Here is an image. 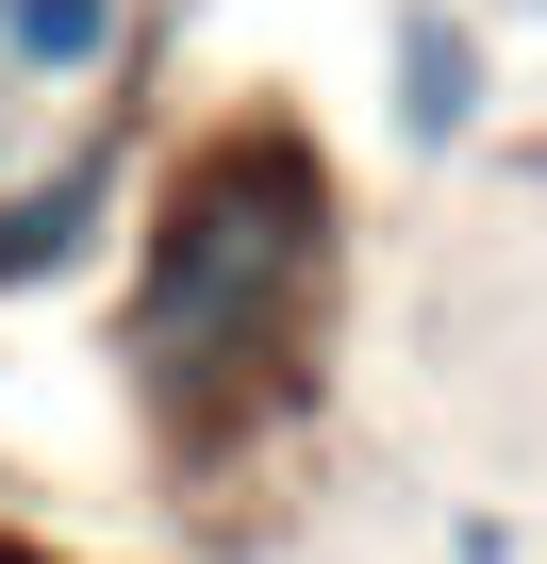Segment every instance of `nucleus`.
<instances>
[{
  "label": "nucleus",
  "mask_w": 547,
  "mask_h": 564,
  "mask_svg": "<svg viewBox=\"0 0 547 564\" xmlns=\"http://www.w3.org/2000/svg\"><path fill=\"white\" fill-rule=\"evenodd\" d=\"M398 117H415V133H464V117H481V34L398 18Z\"/></svg>",
  "instance_id": "nucleus-3"
},
{
  "label": "nucleus",
  "mask_w": 547,
  "mask_h": 564,
  "mask_svg": "<svg viewBox=\"0 0 547 564\" xmlns=\"http://www.w3.org/2000/svg\"><path fill=\"white\" fill-rule=\"evenodd\" d=\"M316 300H332V166L265 117L199 133L183 183L150 199V249H133V366L166 399H216L249 366H283Z\"/></svg>",
  "instance_id": "nucleus-1"
},
{
  "label": "nucleus",
  "mask_w": 547,
  "mask_h": 564,
  "mask_svg": "<svg viewBox=\"0 0 547 564\" xmlns=\"http://www.w3.org/2000/svg\"><path fill=\"white\" fill-rule=\"evenodd\" d=\"M133 67V0H0V84L34 117H84Z\"/></svg>",
  "instance_id": "nucleus-2"
}]
</instances>
